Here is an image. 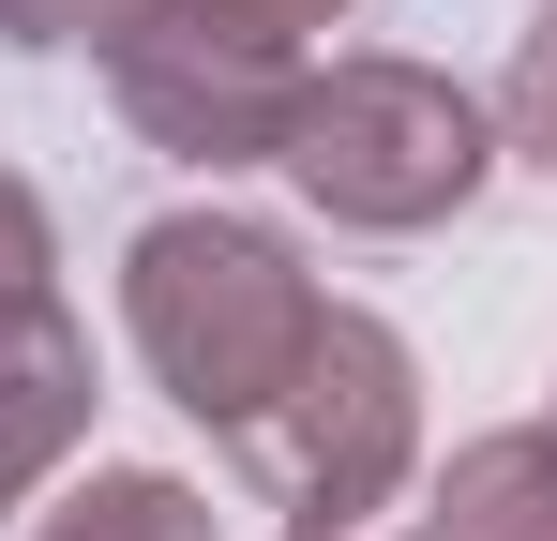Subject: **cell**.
<instances>
[{
	"mask_svg": "<svg viewBox=\"0 0 557 541\" xmlns=\"http://www.w3.org/2000/svg\"><path fill=\"white\" fill-rule=\"evenodd\" d=\"M317 270L286 256L272 226H242V211H166V226H136V256H121V331L151 361V391L182 406V422H257L286 391V361L317 347Z\"/></svg>",
	"mask_w": 557,
	"mask_h": 541,
	"instance_id": "1",
	"label": "cell"
},
{
	"mask_svg": "<svg viewBox=\"0 0 557 541\" xmlns=\"http://www.w3.org/2000/svg\"><path fill=\"white\" fill-rule=\"evenodd\" d=\"M226 466L286 512V541L376 527V512L407 496V466H422V376H407V347L376 331L362 301H332L317 347L286 361V391L257 422H226Z\"/></svg>",
	"mask_w": 557,
	"mask_h": 541,
	"instance_id": "2",
	"label": "cell"
},
{
	"mask_svg": "<svg viewBox=\"0 0 557 541\" xmlns=\"http://www.w3.org/2000/svg\"><path fill=\"white\" fill-rule=\"evenodd\" d=\"M332 226H453L482 166H497V121L482 90H453L437 61H301V105H286V151H272Z\"/></svg>",
	"mask_w": 557,
	"mask_h": 541,
	"instance_id": "3",
	"label": "cell"
},
{
	"mask_svg": "<svg viewBox=\"0 0 557 541\" xmlns=\"http://www.w3.org/2000/svg\"><path fill=\"white\" fill-rule=\"evenodd\" d=\"M121 121L166 151V166H272L286 151V105H301V30L242 15V0H121L91 30Z\"/></svg>",
	"mask_w": 557,
	"mask_h": 541,
	"instance_id": "4",
	"label": "cell"
},
{
	"mask_svg": "<svg viewBox=\"0 0 557 541\" xmlns=\"http://www.w3.org/2000/svg\"><path fill=\"white\" fill-rule=\"evenodd\" d=\"M76 437H91V331L61 301H15L0 316V512L30 481H61Z\"/></svg>",
	"mask_w": 557,
	"mask_h": 541,
	"instance_id": "5",
	"label": "cell"
},
{
	"mask_svg": "<svg viewBox=\"0 0 557 541\" xmlns=\"http://www.w3.org/2000/svg\"><path fill=\"white\" fill-rule=\"evenodd\" d=\"M422 541H557V422H497L422 481Z\"/></svg>",
	"mask_w": 557,
	"mask_h": 541,
	"instance_id": "6",
	"label": "cell"
},
{
	"mask_svg": "<svg viewBox=\"0 0 557 541\" xmlns=\"http://www.w3.org/2000/svg\"><path fill=\"white\" fill-rule=\"evenodd\" d=\"M30 541H226V527H211V496L166 481V466H91V481H61V512Z\"/></svg>",
	"mask_w": 557,
	"mask_h": 541,
	"instance_id": "7",
	"label": "cell"
},
{
	"mask_svg": "<svg viewBox=\"0 0 557 541\" xmlns=\"http://www.w3.org/2000/svg\"><path fill=\"white\" fill-rule=\"evenodd\" d=\"M497 121H512V151H528V166H557V0L512 30V90H497Z\"/></svg>",
	"mask_w": 557,
	"mask_h": 541,
	"instance_id": "8",
	"label": "cell"
},
{
	"mask_svg": "<svg viewBox=\"0 0 557 541\" xmlns=\"http://www.w3.org/2000/svg\"><path fill=\"white\" fill-rule=\"evenodd\" d=\"M46 270H61V241H46V196L0 166V316H15V301H61Z\"/></svg>",
	"mask_w": 557,
	"mask_h": 541,
	"instance_id": "9",
	"label": "cell"
},
{
	"mask_svg": "<svg viewBox=\"0 0 557 541\" xmlns=\"http://www.w3.org/2000/svg\"><path fill=\"white\" fill-rule=\"evenodd\" d=\"M106 15H121V0H0V30H15V46H91Z\"/></svg>",
	"mask_w": 557,
	"mask_h": 541,
	"instance_id": "10",
	"label": "cell"
},
{
	"mask_svg": "<svg viewBox=\"0 0 557 541\" xmlns=\"http://www.w3.org/2000/svg\"><path fill=\"white\" fill-rule=\"evenodd\" d=\"M242 15H272V30H317V15H347V0H242Z\"/></svg>",
	"mask_w": 557,
	"mask_h": 541,
	"instance_id": "11",
	"label": "cell"
},
{
	"mask_svg": "<svg viewBox=\"0 0 557 541\" xmlns=\"http://www.w3.org/2000/svg\"><path fill=\"white\" fill-rule=\"evenodd\" d=\"M347 541H362V527H347Z\"/></svg>",
	"mask_w": 557,
	"mask_h": 541,
	"instance_id": "12",
	"label": "cell"
}]
</instances>
